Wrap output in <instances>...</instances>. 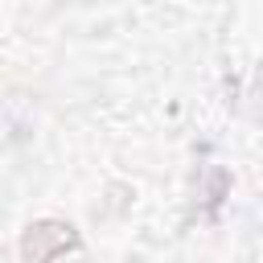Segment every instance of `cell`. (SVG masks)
Here are the masks:
<instances>
[{
    "label": "cell",
    "mask_w": 263,
    "mask_h": 263,
    "mask_svg": "<svg viewBox=\"0 0 263 263\" xmlns=\"http://www.w3.org/2000/svg\"><path fill=\"white\" fill-rule=\"evenodd\" d=\"M78 230L62 218H41L21 234V259L25 263H58L66 251H78Z\"/></svg>",
    "instance_id": "1"
}]
</instances>
